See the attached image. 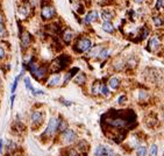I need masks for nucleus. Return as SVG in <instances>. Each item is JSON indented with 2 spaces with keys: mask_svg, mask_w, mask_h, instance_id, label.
Instances as JSON below:
<instances>
[{
  "mask_svg": "<svg viewBox=\"0 0 164 156\" xmlns=\"http://www.w3.org/2000/svg\"><path fill=\"white\" fill-rule=\"evenodd\" d=\"M113 115L110 117L108 114L105 117V124L108 127L113 128H125L129 126L132 121V112H111Z\"/></svg>",
  "mask_w": 164,
  "mask_h": 156,
  "instance_id": "obj_1",
  "label": "nucleus"
},
{
  "mask_svg": "<svg viewBox=\"0 0 164 156\" xmlns=\"http://www.w3.org/2000/svg\"><path fill=\"white\" fill-rule=\"evenodd\" d=\"M91 48H92V42L89 37H79L75 43V51L79 52V54L89 51Z\"/></svg>",
  "mask_w": 164,
  "mask_h": 156,
  "instance_id": "obj_2",
  "label": "nucleus"
},
{
  "mask_svg": "<svg viewBox=\"0 0 164 156\" xmlns=\"http://www.w3.org/2000/svg\"><path fill=\"white\" fill-rule=\"evenodd\" d=\"M69 61H70V58L67 56H65V55H62L60 57H57L51 63V71L52 72H58L61 70H63L64 68L67 67Z\"/></svg>",
  "mask_w": 164,
  "mask_h": 156,
  "instance_id": "obj_3",
  "label": "nucleus"
},
{
  "mask_svg": "<svg viewBox=\"0 0 164 156\" xmlns=\"http://www.w3.org/2000/svg\"><path fill=\"white\" fill-rule=\"evenodd\" d=\"M55 15H56V11H55L54 6L48 5V4H43L42 5V8H41V18L43 20H50Z\"/></svg>",
  "mask_w": 164,
  "mask_h": 156,
  "instance_id": "obj_4",
  "label": "nucleus"
},
{
  "mask_svg": "<svg viewBox=\"0 0 164 156\" xmlns=\"http://www.w3.org/2000/svg\"><path fill=\"white\" fill-rule=\"evenodd\" d=\"M57 124H58V119H56V118H51V119L49 120V122H48V126L45 128L44 133L42 136H47V138H50L52 136L55 132L57 131Z\"/></svg>",
  "mask_w": 164,
  "mask_h": 156,
  "instance_id": "obj_5",
  "label": "nucleus"
},
{
  "mask_svg": "<svg viewBox=\"0 0 164 156\" xmlns=\"http://www.w3.org/2000/svg\"><path fill=\"white\" fill-rule=\"evenodd\" d=\"M31 41H33V37L28 32H22L20 34V45H21L22 50H26L29 48L31 45Z\"/></svg>",
  "mask_w": 164,
  "mask_h": 156,
  "instance_id": "obj_6",
  "label": "nucleus"
},
{
  "mask_svg": "<svg viewBox=\"0 0 164 156\" xmlns=\"http://www.w3.org/2000/svg\"><path fill=\"white\" fill-rule=\"evenodd\" d=\"M77 135L72 129H65L63 133H62V140L64 143H72L76 140Z\"/></svg>",
  "mask_w": 164,
  "mask_h": 156,
  "instance_id": "obj_7",
  "label": "nucleus"
},
{
  "mask_svg": "<svg viewBox=\"0 0 164 156\" xmlns=\"http://www.w3.org/2000/svg\"><path fill=\"white\" fill-rule=\"evenodd\" d=\"M113 150L108 146H98L94 150V156H112Z\"/></svg>",
  "mask_w": 164,
  "mask_h": 156,
  "instance_id": "obj_8",
  "label": "nucleus"
},
{
  "mask_svg": "<svg viewBox=\"0 0 164 156\" xmlns=\"http://www.w3.org/2000/svg\"><path fill=\"white\" fill-rule=\"evenodd\" d=\"M97 19H98V12L97 11H90L89 13L83 18V23H84L85 26H87V25H90V23L97 21Z\"/></svg>",
  "mask_w": 164,
  "mask_h": 156,
  "instance_id": "obj_9",
  "label": "nucleus"
},
{
  "mask_svg": "<svg viewBox=\"0 0 164 156\" xmlns=\"http://www.w3.org/2000/svg\"><path fill=\"white\" fill-rule=\"evenodd\" d=\"M44 120V114L40 111H35L33 112L31 114V124L33 125H36V126H40Z\"/></svg>",
  "mask_w": 164,
  "mask_h": 156,
  "instance_id": "obj_10",
  "label": "nucleus"
},
{
  "mask_svg": "<svg viewBox=\"0 0 164 156\" xmlns=\"http://www.w3.org/2000/svg\"><path fill=\"white\" fill-rule=\"evenodd\" d=\"M62 38H63L64 43L69 45V43L75 38V32H74V30H71L70 28H67V29L62 33Z\"/></svg>",
  "mask_w": 164,
  "mask_h": 156,
  "instance_id": "obj_11",
  "label": "nucleus"
},
{
  "mask_svg": "<svg viewBox=\"0 0 164 156\" xmlns=\"http://www.w3.org/2000/svg\"><path fill=\"white\" fill-rule=\"evenodd\" d=\"M101 19H103V21L104 22H111L113 19H114V14H113V12L111 11H107V9H104L103 12H101Z\"/></svg>",
  "mask_w": 164,
  "mask_h": 156,
  "instance_id": "obj_12",
  "label": "nucleus"
},
{
  "mask_svg": "<svg viewBox=\"0 0 164 156\" xmlns=\"http://www.w3.org/2000/svg\"><path fill=\"white\" fill-rule=\"evenodd\" d=\"M60 83H61V76L60 75H54L47 82V86H50V88L57 86V85H60Z\"/></svg>",
  "mask_w": 164,
  "mask_h": 156,
  "instance_id": "obj_13",
  "label": "nucleus"
},
{
  "mask_svg": "<svg viewBox=\"0 0 164 156\" xmlns=\"http://www.w3.org/2000/svg\"><path fill=\"white\" fill-rule=\"evenodd\" d=\"M148 45H149V47H148V49H149V50H156L157 48L159 47V40H158L157 37L153 36L149 40Z\"/></svg>",
  "mask_w": 164,
  "mask_h": 156,
  "instance_id": "obj_14",
  "label": "nucleus"
},
{
  "mask_svg": "<svg viewBox=\"0 0 164 156\" xmlns=\"http://www.w3.org/2000/svg\"><path fill=\"white\" fill-rule=\"evenodd\" d=\"M119 85H120V79L118 77H112V78H110V81H108V86H110V89L116 90L119 88Z\"/></svg>",
  "mask_w": 164,
  "mask_h": 156,
  "instance_id": "obj_15",
  "label": "nucleus"
},
{
  "mask_svg": "<svg viewBox=\"0 0 164 156\" xmlns=\"http://www.w3.org/2000/svg\"><path fill=\"white\" fill-rule=\"evenodd\" d=\"M75 83L76 84H78V85H83L84 83L86 82V76H85V74H83V72H79V74L77 75L75 77Z\"/></svg>",
  "mask_w": 164,
  "mask_h": 156,
  "instance_id": "obj_16",
  "label": "nucleus"
},
{
  "mask_svg": "<svg viewBox=\"0 0 164 156\" xmlns=\"http://www.w3.org/2000/svg\"><path fill=\"white\" fill-rule=\"evenodd\" d=\"M103 30L106 32V33H110V34H112L115 32V28H114V26H113L111 22H103Z\"/></svg>",
  "mask_w": 164,
  "mask_h": 156,
  "instance_id": "obj_17",
  "label": "nucleus"
},
{
  "mask_svg": "<svg viewBox=\"0 0 164 156\" xmlns=\"http://www.w3.org/2000/svg\"><path fill=\"white\" fill-rule=\"evenodd\" d=\"M78 71H79V69H78V68H72V69H71V70L67 72V76H65V81H64V82H65V83L69 82V81H70V79H71V78H72V77H74V76L78 72Z\"/></svg>",
  "mask_w": 164,
  "mask_h": 156,
  "instance_id": "obj_18",
  "label": "nucleus"
},
{
  "mask_svg": "<svg viewBox=\"0 0 164 156\" xmlns=\"http://www.w3.org/2000/svg\"><path fill=\"white\" fill-rule=\"evenodd\" d=\"M110 49H107V48H103L100 52H99V55H98V57L100 58V60H106L108 56H110Z\"/></svg>",
  "mask_w": 164,
  "mask_h": 156,
  "instance_id": "obj_19",
  "label": "nucleus"
},
{
  "mask_svg": "<svg viewBox=\"0 0 164 156\" xmlns=\"http://www.w3.org/2000/svg\"><path fill=\"white\" fill-rule=\"evenodd\" d=\"M67 124L65 120L63 119H58V124H57V131H60V132H64L65 129H67Z\"/></svg>",
  "mask_w": 164,
  "mask_h": 156,
  "instance_id": "obj_20",
  "label": "nucleus"
},
{
  "mask_svg": "<svg viewBox=\"0 0 164 156\" xmlns=\"http://www.w3.org/2000/svg\"><path fill=\"white\" fill-rule=\"evenodd\" d=\"M147 154H148V149L146 148L144 146H140L136 150V155L137 156H146Z\"/></svg>",
  "mask_w": 164,
  "mask_h": 156,
  "instance_id": "obj_21",
  "label": "nucleus"
},
{
  "mask_svg": "<svg viewBox=\"0 0 164 156\" xmlns=\"http://www.w3.org/2000/svg\"><path fill=\"white\" fill-rule=\"evenodd\" d=\"M8 32L5 23H0V37H7Z\"/></svg>",
  "mask_w": 164,
  "mask_h": 156,
  "instance_id": "obj_22",
  "label": "nucleus"
},
{
  "mask_svg": "<svg viewBox=\"0 0 164 156\" xmlns=\"http://www.w3.org/2000/svg\"><path fill=\"white\" fill-rule=\"evenodd\" d=\"M101 49H103V47H96L94 49H92V50H91V52L89 54V56L90 57H97Z\"/></svg>",
  "mask_w": 164,
  "mask_h": 156,
  "instance_id": "obj_23",
  "label": "nucleus"
},
{
  "mask_svg": "<svg viewBox=\"0 0 164 156\" xmlns=\"http://www.w3.org/2000/svg\"><path fill=\"white\" fill-rule=\"evenodd\" d=\"M23 82H25V85H26V89L28 90V91H33L34 90V88H33V85H31V82H30L29 77H26L25 79H23Z\"/></svg>",
  "mask_w": 164,
  "mask_h": 156,
  "instance_id": "obj_24",
  "label": "nucleus"
},
{
  "mask_svg": "<svg viewBox=\"0 0 164 156\" xmlns=\"http://www.w3.org/2000/svg\"><path fill=\"white\" fill-rule=\"evenodd\" d=\"M100 93L103 95V96H105V97H107L108 95H110V91H108V88L106 86V85H103L101 84V86H100Z\"/></svg>",
  "mask_w": 164,
  "mask_h": 156,
  "instance_id": "obj_25",
  "label": "nucleus"
},
{
  "mask_svg": "<svg viewBox=\"0 0 164 156\" xmlns=\"http://www.w3.org/2000/svg\"><path fill=\"white\" fill-rule=\"evenodd\" d=\"M100 86H101V84L99 82H96L93 84V86H92V92H93L94 95H97L98 92H100Z\"/></svg>",
  "mask_w": 164,
  "mask_h": 156,
  "instance_id": "obj_26",
  "label": "nucleus"
},
{
  "mask_svg": "<svg viewBox=\"0 0 164 156\" xmlns=\"http://www.w3.org/2000/svg\"><path fill=\"white\" fill-rule=\"evenodd\" d=\"M153 20H154V22H155V26L156 27H159V26H162L164 23V21L162 20V18H159V16H154L153 18Z\"/></svg>",
  "mask_w": 164,
  "mask_h": 156,
  "instance_id": "obj_27",
  "label": "nucleus"
},
{
  "mask_svg": "<svg viewBox=\"0 0 164 156\" xmlns=\"http://www.w3.org/2000/svg\"><path fill=\"white\" fill-rule=\"evenodd\" d=\"M157 151H158V148H157L156 144H153L150 147L149 150V156H157Z\"/></svg>",
  "mask_w": 164,
  "mask_h": 156,
  "instance_id": "obj_28",
  "label": "nucleus"
},
{
  "mask_svg": "<svg viewBox=\"0 0 164 156\" xmlns=\"http://www.w3.org/2000/svg\"><path fill=\"white\" fill-rule=\"evenodd\" d=\"M7 150L8 151H13L14 149H16V144H15L14 142H12V141H8L7 142Z\"/></svg>",
  "mask_w": 164,
  "mask_h": 156,
  "instance_id": "obj_29",
  "label": "nucleus"
},
{
  "mask_svg": "<svg viewBox=\"0 0 164 156\" xmlns=\"http://www.w3.org/2000/svg\"><path fill=\"white\" fill-rule=\"evenodd\" d=\"M5 56H6V51H5L4 47L0 45V61L2 60V58H5Z\"/></svg>",
  "mask_w": 164,
  "mask_h": 156,
  "instance_id": "obj_30",
  "label": "nucleus"
},
{
  "mask_svg": "<svg viewBox=\"0 0 164 156\" xmlns=\"http://www.w3.org/2000/svg\"><path fill=\"white\" fill-rule=\"evenodd\" d=\"M163 1L164 0H157L156 9H161V8H162V6H163Z\"/></svg>",
  "mask_w": 164,
  "mask_h": 156,
  "instance_id": "obj_31",
  "label": "nucleus"
},
{
  "mask_svg": "<svg viewBox=\"0 0 164 156\" xmlns=\"http://www.w3.org/2000/svg\"><path fill=\"white\" fill-rule=\"evenodd\" d=\"M67 156H79L78 155V153L76 151V150H74V149H71L69 153H67Z\"/></svg>",
  "mask_w": 164,
  "mask_h": 156,
  "instance_id": "obj_32",
  "label": "nucleus"
},
{
  "mask_svg": "<svg viewBox=\"0 0 164 156\" xmlns=\"http://www.w3.org/2000/svg\"><path fill=\"white\" fill-rule=\"evenodd\" d=\"M0 23H5V15L2 14V12H0Z\"/></svg>",
  "mask_w": 164,
  "mask_h": 156,
  "instance_id": "obj_33",
  "label": "nucleus"
},
{
  "mask_svg": "<svg viewBox=\"0 0 164 156\" xmlns=\"http://www.w3.org/2000/svg\"><path fill=\"white\" fill-rule=\"evenodd\" d=\"M14 99H15V96H14V95H12V97H11V108L13 107V104H14Z\"/></svg>",
  "mask_w": 164,
  "mask_h": 156,
  "instance_id": "obj_34",
  "label": "nucleus"
},
{
  "mask_svg": "<svg viewBox=\"0 0 164 156\" xmlns=\"http://www.w3.org/2000/svg\"><path fill=\"white\" fill-rule=\"evenodd\" d=\"M125 99H126V97H125V96L120 97V98H119V101H118V103H119V104H122V103H123V100H125Z\"/></svg>",
  "mask_w": 164,
  "mask_h": 156,
  "instance_id": "obj_35",
  "label": "nucleus"
},
{
  "mask_svg": "<svg viewBox=\"0 0 164 156\" xmlns=\"http://www.w3.org/2000/svg\"><path fill=\"white\" fill-rule=\"evenodd\" d=\"M2 148H4V141H2V140H0V155H1Z\"/></svg>",
  "mask_w": 164,
  "mask_h": 156,
  "instance_id": "obj_36",
  "label": "nucleus"
},
{
  "mask_svg": "<svg viewBox=\"0 0 164 156\" xmlns=\"http://www.w3.org/2000/svg\"><path fill=\"white\" fill-rule=\"evenodd\" d=\"M134 1L136 4H142V2H143V0H134Z\"/></svg>",
  "mask_w": 164,
  "mask_h": 156,
  "instance_id": "obj_37",
  "label": "nucleus"
},
{
  "mask_svg": "<svg viewBox=\"0 0 164 156\" xmlns=\"http://www.w3.org/2000/svg\"><path fill=\"white\" fill-rule=\"evenodd\" d=\"M1 84H2V83H1V78H0V88H1Z\"/></svg>",
  "mask_w": 164,
  "mask_h": 156,
  "instance_id": "obj_38",
  "label": "nucleus"
}]
</instances>
